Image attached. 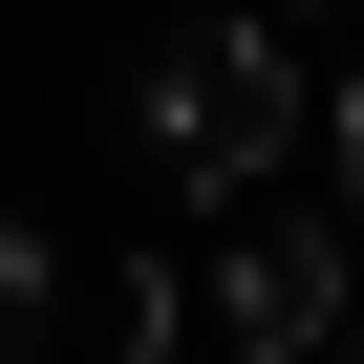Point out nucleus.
<instances>
[{"instance_id":"nucleus-1","label":"nucleus","mask_w":364,"mask_h":364,"mask_svg":"<svg viewBox=\"0 0 364 364\" xmlns=\"http://www.w3.org/2000/svg\"><path fill=\"white\" fill-rule=\"evenodd\" d=\"M150 150L193 171V193H257V171L300 150V65H279L257 22H215V43H171V65H150Z\"/></svg>"},{"instance_id":"nucleus-2","label":"nucleus","mask_w":364,"mask_h":364,"mask_svg":"<svg viewBox=\"0 0 364 364\" xmlns=\"http://www.w3.org/2000/svg\"><path fill=\"white\" fill-rule=\"evenodd\" d=\"M215 300H236V364H321V343H343V236H279V215H257V236L215 257Z\"/></svg>"},{"instance_id":"nucleus-3","label":"nucleus","mask_w":364,"mask_h":364,"mask_svg":"<svg viewBox=\"0 0 364 364\" xmlns=\"http://www.w3.org/2000/svg\"><path fill=\"white\" fill-rule=\"evenodd\" d=\"M321 129H343V193H364V86H343V107H321Z\"/></svg>"}]
</instances>
